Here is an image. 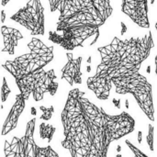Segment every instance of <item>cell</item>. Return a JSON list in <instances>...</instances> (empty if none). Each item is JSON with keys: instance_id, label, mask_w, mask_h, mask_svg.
Here are the masks:
<instances>
[{"instance_id": "83f0119b", "label": "cell", "mask_w": 157, "mask_h": 157, "mask_svg": "<svg viewBox=\"0 0 157 157\" xmlns=\"http://www.w3.org/2000/svg\"><path fill=\"white\" fill-rule=\"evenodd\" d=\"M154 3H155V0H152V2H151V4H152V5H154Z\"/></svg>"}, {"instance_id": "ba28073f", "label": "cell", "mask_w": 157, "mask_h": 157, "mask_svg": "<svg viewBox=\"0 0 157 157\" xmlns=\"http://www.w3.org/2000/svg\"><path fill=\"white\" fill-rule=\"evenodd\" d=\"M10 19L24 27L32 36L45 33L44 7L40 0H29L25 6L12 15Z\"/></svg>"}, {"instance_id": "52a82bcc", "label": "cell", "mask_w": 157, "mask_h": 157, "mask_svg": "<svg viewBox=\"0 0 157 157\" xmlns=\"http://www.w3.org/2000/svg\"><path fill=\"white\" fill-rule=\"evenodd\" d=\"M53 69L45 71L44 69L32 75L25 76L16 81L20 94L28 100L32 95L36 102L41 101L46 93L53 97L58 90L59 84Z\"/></svg>"}, {"instance_id": "30bf717a", "label": "cell", "mask_w": 157, "mask_h": 157, "mask_svg": "<svg viewBox=\"0 0 157 157\" xmlns=\"http://www.w3.org/2000/svg\"><path fill=\"white\" fill-rule=\"evenodd\" d=\"M67 63L62 68V79L66 81L71 86L74 85H81L82 84V71L81 64L83 58L79 56L77 58H74V54L72 52L66 53Z\"/></svg>"}, {"instance_id": "ffe728a7", "label": "cell", "mask_w": 157, "mask_h": 157, "mask_svg": "<svg viewBox=\"0 0 157 157\" xmlns=\"http://www.w3.org/2000/svg\"><path fill=\"white\" fill-rule=\"evenodd\" d=\"M121 27H122V31H121V34L123 35V34H124V32L127 30V28H126V26L124 25V23H123V22H121Z\"/></svg>"}, {"instance_id": "7a4b0ae2", "label": "cell", "mask_w": 157, "mask_h": 157, "mask_svg": "<svg viewBox=\"0 0 157 157\" xmlns=\"http://www.w3.org/2000/svg\"><path fill=\"white\" fill-rule=\"evenodd\" d=\"M51 12H59L49 40L65 51L85 47V41L99 38V29L110 17V0H49Z\"/></svg>"}, {"instance_id": "5bb4252c", "label": "cell", "mask_w": 157, "mask_h": 157, "mask_svg": "<svg viewBox=\"0 0 157 157\" xmlns=\"http://www.w3.org/2000/svg\"><path fill=\"white\" fill-rule=\"evenodd\" d=\"M40 109L42 112V115L40 117V120L42 121H50L53 115L54 112V108L53 106H50V107H44V106H40Z\"/></svg>"}, {"instance_id": "9a60e30c", "label": "cell", "mask_w": 157, "mask_h": 157, "mask_svg": "<svg viewBox=\"0 0 157 157\" xmlns=\"http://www.w3.org/2000/svg\"><path fill=\"white\" fill-rule=\"evenodd\" d=\"M146 142L150 148V151H154V144H155V128L152 124H148V132L146 135Z\"/></svg>"}, {"instance_id": "f546056e", "label": "cell", "mask_w": 157, "mask_h": 157, "mask_svg": "<svg viewBox=\"0 0 157 157\" xmlns=\"http://www.w3.org/2000/svg\"><path fill=\"white\" fill-rule=\"evenodd\" d=\"M117 157H121V155H118Z\"/></svg>"}, {"instance_id": "7c38bea8", "label": "cell", "mask_w": 157, "mask_h": 157, "mask_svg": "<svg viewBox=\"0 0 157 157\" xmlns=\"http://www.w3.org/2000/svg\"><path fill=\"white\" fill-rule=\"evenodd\" d=\"M1 33L4 40V47L2 49L3 52H7L9 55L15 54V49L17 46L19 40H22L23 35L16 29L2 26Z\"/></svg>"}, {"instance_id": "2e32d148", "label": "cell", "mask_w": 157, "mask_h": 157, "mask_svg": "<svg viewBox=\"0 0 157 157\" xmlns=\"http://www.w3.org/2000/svg\"><path fill=\"white\" fill-rule=\"evenodd\" d=\"M11 90L6 83V77H3V84H2V87H1V101L2 104L5 103L6 101V98H8V96L10 95Z\"/></svg>"}, {"instance_id": "4fadbf2b", "label": "cell", "mask_w": 157, "mask_h": 157, "mask_svg": "<svg viewBox=\"0 0 157 157\" xmlns=\"http://www.w3.org/2000/svg\"><path fill=\"white\" fill-rule=\"evenodd\" d=\"M55 131H56L55 127L51 125V124L42 122L40 125V138L42 140H47L48 143L52 142V137H53V135L55 133Z\"/></svg>"}, {"instance_id": "6da1fadb", "label": "cell", "mask_w": 157, "mask_h": 157, "mask_svg": "<svg viewBox=\"0 0 157 157\" xmlns=\"http://www.w3.org/2000/svg\"><path fill=\"white\" fill-rule=\"evenodd\" d=\"M62 146L71 157H108L110 144L135 130V121L123 111L107 113L79 88L69 91L61 113Z\"/></svg>"}, {"instance_id": "9c48e42d", "label": "cell", "mask_w": 157, "mask_h": 157, "mask_svg": "<svg viewBox=\"0 0 157 157\" xmlns=\"http://www.w3.org/2000/svg\"><path fill=\"white\" fill-rule=\"evenodd\" d=\"M121 12L137 26L150 29L148 0H121Z\"/></svg>"}, {"instance_id": "44dd1931", "label": "cell", "mask_w": 157, "mask_h": 157, "mask_svg": "<svg viewBox=\"0 0 157 157\" xmlns=\"http://www.w3.org/2000/svg\"><path fill=\"white\" fill-rule=\"evenodd\" d=\"M142 133H143V132H142L141 131L138 132V143H139V144L142 143Z\"/></svg>"}, {"instance_id": "7402d4cb", "label": "cell", "mask_w": 157, "mask_h": 157, "mask_svg": "<svg viewBox=\"0 0 157 157\" xmlns=\"http://www.w3.org/2000/svg\"><path fill=\"white\" fill-rule=\"evenodd\" d=\"M11 0H2V6H5L6 5H7V3L8 2H10Z\"/></svg>"}, {"instance_id": "cb8c5ba5", "label": "cell", "mask_w": 157, "mask_h": 157, "mask_svg": "<svg viewBox=\"0 0 157 157\" xmlns=\"http://www.w3.org/2000/svg\"><path fill=\"white\" fill-rule=\"evenodd\" d=\"M31 112H32V114H33V115H35V114H36V110H35V109H34V108H31Z\"/></svg>"}, {"instance_id": "d6986e66", "label": "cell", "mask_w": 157, "mask_h": 157, "mask_svg": "<svg viewBox=\"0 0 157 157\" xmlns=\"http://www.w3.org/2000/svg\"><path fill=\"white\" fill-rule=\"evenodd\" d=\"M5 19H6V13H5V10H2L1 11V22L4 23Z\"/></svg>"}, {"instance_id": "e0dca14e", "label": "cell", "mask_w": 157, "mask_h": 157, "mask_svg": "<svg viewBox=\"0 0 157 157\" xmlns=\"http://www.w3.org/2000/svg\"><path fill=\"white\" fill-rule=\"evenodd\" d=\"M127 146L129 147V149L131 150V152L132 153L133 157H149L146 154H144L142 150H140L139 148H137L132 143H131L129 140H126L125 141Z\"/></svg>"}, {"instance_id": "484cf974", "label": "cell", "mask_w": 157, "mask_h": 157, "mask_svg": "<svg viewBox=\"0 0 157 157\" xmlns=\"http://www.w3.org/2000/svg\"><path fill=\"white\" fill-rule=\"evenodd\" d=\"M126 108L129 109V101L128 100H126Z\"/></svg>"}, {"instance_id": "4316f807", "label": "cell", "mask_w": 157, "mask_h": 157, "mask_svg": "<svg viewBox=\"0 0 157 157\" xmlns=\"http://www.w3.org/2000/svg\"><path fill=\"white\" fill-rule=\"evenodd\" d=\"M87 63H91V57H89V58L87 59Z\"/></svg>"}, {"instance_id": "3957f363", "label": "cell", "mask_w": 157, "mask_h": 157, "mask_svg": "<svg viewBox=\"0 0 157 157\" xmlns=\"http://www.w3.org/2000/svg\"><path fill=\"white\" fill-rule=\"evenodd\" d=\"M154 47L151 30L141 38L121 40L115 37L110 44L98 48L101 61L96 74L87 78V88L98 99L107 100L110 95L113 80L139 73Z\"/></svg>"}, {"instance_id": "5b68a950", "label": "cell", "mask_w": 157, "mask_h": 157, "mask_svg": "<svg viewBox=\"0 0 157 157\" xmlns=\"http://www.w3.org/2000/svg\"><path fill=\"white\" fill-rule=\"evenodd\" d=\"M115 92L119 95L131 94L135 98L139 108L151 121H155V105L153 98V87L145 76L140 73L113 80Z\"/></svg>"}, {"instance_id": "603a6c76", "label": "cell", "mask_w": 157, "mask_h": 157, "mask_svg": "<svg viewBox=\"0 0 157 157\" xmlns=\"http://www.w3.org/2000/svg\"><path fill=\"white\" fill-rule=\"evenodd\" d=\"M155 75H157V55L155 58Z\"/></svg>"}, {"instance_id": "f1b7e54d", "label": "cell", "mask_w": 157, "mask_h": 157, "mask_svg": "<svg viewBox=\"0 0 157 157\" xmlns=\"http://www.w3.org/2000/svg\"><path fill=\"white\" fill-rule=\"evenodd\" d=\"M155 29H156V31H157V21H156V23H155Z\"/></svg>"}, {"instance_id": "8fae6325", "label": "cell", "mask_w": 157, "mask_h": 157, "mask_svg": "<svg viewBox=\"0 0 157 157\" xmlns=\"http://www.w3.org/2000/svg\"><path fill=\"white\" fill-rule=\"evenodd\" d=\"M26 101H27V99L20 93L16 96L15 102L8 113V115L6 116V119L4 122V125L2 128L1 134L3 136L8 134L9 132H11L13 130L16 129L17 122H18V119L25 109Z\"/></svg>"}, {"instance_id": "d4e9b609", "label": "cell", "mask_w": 157, "mask_h": 157, "mask_svg": "<svg viewBox=\"0 0 157 157\" xmlns=\"http://www.w3.org/2000/svg\"><path fill=\"white\" fill-rule=\"evenodd\" d=\"M86 71H87V72H90V71H91V67H90V65H88V66L86 67Z\"/></svg>"}, {"instance_id": "8992f818", "label": "cell", "mask_w": 157, "mask_h": 157, "mask_svg": "<svg viewBox=\"0 0 157 157\" xmlns=\"http://www.w3.org/2000/svg\"><path fill=\"white\" fill-rule=\"evenodd\" d=\"M36 119L28 121L24 135L13 137L11 142L5 141V157H60L52 149L47 145L41 147L34 141Z\"/></svg>"}, {"instance_id": "277c9868", "label": "cell", "mask_w": 157, "mask_h": 157, "mask_svg": "<svg viewBox=\"0 0 157 157\" xmlns=\"http://www.w3.org/2000/svg\"><path fill=\"white\" fill-rule=\"evenodd\" d=\"M29 53H25L12 61H6L2 66L15 79L41 71L53 60V46H46L40 40L33 37L28 43Z\"/></svg>"}, {"instance_id": "ac0fdd59", "label": "cell", "mask_w": 157, "mask_h": 157, "mask_svg": "<svg viewBox=\"0 0 157 157\" xmlns=\"http://www.w3.org/2000/svg\"><path fill=\"white\" fill-rule=\"evenodd\" d=\"M112 102H113V104H114V106H115L116 108L121 109V100H120V99L114 98V99L112 100Z\"/></svg>"}]
</instances>
